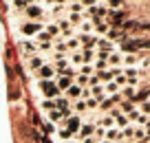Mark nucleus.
I'll use <instances>...</instances> for the list:
<instances>
[{
  "mask_svg": "<svg viewBox=\"0 0 150 143\" xmlns=\"http://www.w3.org/2000/svg\"><path fill=\"white\" fill-rule=\"evenodd\" d=\"M40 90H42L44 99H55L62 95V90L57 88L55 79H40Z\"/></svg>",
  "mask_w": 150,
  "mask_h": 143,
  "instance_id": "1",
  "label": "nucleus"
},
{
  "mask_svg": "<svg viewBox=\"0 0 150 143\" xmlns=\"http://www.w3.org/2000/svg\"><path fill=\"white\" fill-rule=\"evenodd\" d=\"M82 123H84V121H82V115H75V112H73V115L66 117V119L62 121L60 125H62V128H66V130H71L73 134H77V130H80Z\"/></svg>",
  "mask_w": 150,
  "mask_h": 143,
  "instance_id": "2",
  "label": "nucleus"
},
{
  "mask_svg": "<svg viewBox=\"0 0 150 143\" xmlns=\"http://www.w3.org/2000/svg\"><path fill=\"white\" fill-rule=\"evenodd\" d=\"M20 31H22L24 35H29V37H35L40 31H44V24H42V22H35V20H33V22L22 24V29H20Z\"/></svg>",
  "mask_w": 150,
  "mask_h": 143,
  "instance_id": "3",
  "label": "nucleus"
},
{
  "mask_svg": "<svg viewBox=\"0 0 150 143\" xmlns=\"http://www.w3.org/2000/svg\"><path fill=\"white\" fill-rule=\"evenodd\" d=\"M82 90H84V88H82V86H77V84L73 82V84H71V86L66 88L64 92H62V95H64L66 99H71V101H75V99H82Z\"/></svg>",
  "mask_w": 150,
  "mask_h": 143,
  "instance_id": "4",
  "label": "nucleus"
},
{
  "mask_svg": "<svg viewBox=\"0 0 150 143\" xmlns=\"http://www.w3.org/2000/svg\"><path fill=\"white\" fill-rule=\"evenodd\" d=\"M95 134V123L93 121H88V123H82L80 125V130H77V134H75V139H86V137H93Z\"/></svg>",
  "mask_w": 150,
  "mask_h": 143,
  "instance_id": "5",
  "label": "nucleus"
},
{
  "mask_svg": "<svg viewBox=\"0 0 150 143\" xmlns=\"http://www.w3.org/2000/svg\"><path fill=\"white\" fill-rule=\"evenodd\" d=\"M95 51H104V53H115V42L108 37H97V46Z\"/></svg>",
  "mask_w": 150,
  "mask_h": 143,
  "instance_id": "6",
  "label": "nucleus"
},
{
  "mask_svg": "<svg viewBox=\"0 0 150 143\" xmlns=\"http://www.w3.org/2000/svg\"><path fill=\"white\" fill-rule=\"evenodd\" d=\"M20 51H22L27 57L35 55V53H38V44H35V40H33V42H31V40H22V42H20Z\"/></svg>",
  "mask_w": 150,
  "mask_h": 143,
  "instance_id": "7",
  "label": "nucleus"
},
{
  "mask_svg": "<svg viewBox=\"0 0 150 143\" xmlns=\"http://www.w3.org/2000/svg\"><path fill=\"white\" fill-rule=\"evenodd\" d=\"M119 95H122V99L124 101H135L137 99V88L135 86H124V88H119Z\"/></svg>",
  "mask_w": 150,
  "mask_h": 143,
  "instance_id": "8",
  "label": "nucleus"
},
{
  "mask_svg": "<svg viewBox=\"0 0 150 143\" xmlns=\"http://www.w3.org/2000/svg\"><path fill=\"white\" fill-rule=\"evenodd\" d=\"M77 40H80V46H84V49H93L95 51V46H97V35H86V33H82Z\"/></svg>",
  "mask_w": 150,
  "mask_h": 143,
  "instance_id": "9",
  "label": "nucleus"
},
{
  "mask_svg": "<svg viewBox=\"0 0 150 143\" xmlns=\"http://www.w3.org/2000/svg\"><path fill=\"white\" fill-rule=\"evenodd\" d=\"M35 73H38V77H40V79H55V68H53V64H44L42 66V68H40V70H35Z\"/></svg>",
  "mask_w": 150,
  "mask_h": 143,
  "instance_id": "10",
  "label": "nucleus"
},
{
  "mask_svg": "<svg viewBox=\"0 0 150 143\" xmlns=\"http://www.w3.org/2000/svg\"><path fill=\"white\" fill-rule=\"evenodd\" d=\"M27 60H29V68H31L33 73H35V70H40V68H42L44 64H47V62H44V57L40 55V53H35V55L27 57Z\"/></svg>",
  "mask_w": 150,
  "mask_h": 143,
  "instance_id": "11",
  "label": "nucleus"
},
{
  "mask_svg": "<svg viewBox=\"0 0 150 143\" xmlns=\"http://www.w3.org/2000/svg\"><path fill=\"white\" fill-rule=\"evenodd\" d=\"M106 64H108V68H117V66H124V55L122 53H110L108 55V60H106Z\"/></svg>",
  "mask_w": 150,
  "mask_h": 143,
  "instance_id": "12",
  "label": "nucleus"
},
{
  "mask_svg": "<svg viewBox=\"0 0 150 143\" xmlns=\"http://www.w3.org/2000/svg\"><path fill=\"white\" fill-rule=\"evenodd\" d=\"M88 90H91V97H93V99H97L99 104H102L104 99H106V90H104V84H99V86H91Z\"/></svg>",
  "mask_w": 150,
  "mask_h": 143,
  "instance_id": "13",
  "label": "nucleus"
},
{
  "mask_svg": "<svg viewBox=\"0 0 150 143\" xmlns=\"http://www.w3.org/2000/svg\"><path fill=\"white\" fill-rule=\"evenodd\" d=\"M42 13H44V11H42V7H40V5H29L27 7V15L31 20H35V22L42 18Z\"/></svg>",
  "mask_w": 150,
  "mask_h": 143,
  "instance_id": "14",
  "label": "nucleus"
},
{
  "mask_svg": "<svg viewBox=\"0 0 150 143\" xmlns=\"http://www.w3.org/2000/svg\"><path fill=\"white\" fill-rule=\"evenodd\" d=\"M144 139H150V132L144 128V125H135V134H132V141H144Z\"/></svg>",
  "mask_w": 150,
  "mask_h": 143,
  "instance_id": "15",
  "label": "nucleus"
},
{
  "mask_svg": "<svg viewBox=\"0 0 150 143\" xmlns=\"http://www.w3.org/2000/svg\"><path fill=\"white\" fill-rule=\"evenodd\" d=\"M104 139H106V141H124L122 139V130L119 128H110V130H106V134H104Z\"/></svg>",
  "mask_w": 150,
  "mask_h": 143,
  "instance_id": "16",
  "label": "nucleus"
},
{
  "mask_svg": "<svg viewBox=\"0 0 150 143\" xmlns=\"http://www.w3.org/2000/svg\"><path fill=\"white\" fill-rule=\"evenodd\" d=\"M55 84H57V88H60V90L64 92L66 88H69L71 84H73V79H71V77H66V75H55Z\"/></svg>",
  "mask_w": 150,
  "mask_h": 143,
  "instance_id": "17",
  "label": "nucleus"
},
{
  "mask_svg": "<svg viewBox=\"0 0 150 143\" xmlns=\"http://www.w3.org/2000/svg\"><path fill=\"white\" fill-rule=\"evenodd\" d=\"M95 123L99 125V128H104V130H110V128H115V119H112L110 115H104L99 121H95Z\"/></svg>",
  "mask_w": 150,
  "mask_h": 143,
  "instance_id": "18",
  "label": "nucleus"
},
{
  "mask_svg": "<svg viewBox=\"0 0 150 143\" xmlns=\"http://www.w3.org/2000/svg\"><path fill=\"white\" fill-rule=\"evenodd\" d=\"M47 117H49V121L51 123H60V121H64V115H62V110H57V108H53L51 112H47Z\"/></svg>",
  "mask_w": 150,
  "mask_h": 143,
  "instance_id": "19",
  "label": "nucleus"
},
{
  "mask_svg": "<svg viewBox=\"0 0 150 143\" xmlns=\"http://www.w3.org/2000/svg\"><path fill=\"white\" fill-rule=\"evenodd\" d=\"M71 108H73V112H75V115H82V112H86V110H88V108H86V99H75Z\"/></svg>",
  "mask_w": 150,
  "mask_h": 143,
  "instance_id": "20",
  "label": "nucleus"
},
{
  "mask_svg": "<svg viewBox=\"0 0 150 143\" xmlns=\"http://www.w3.org/2000/svg\"><path fill=\"white\" fill-rule=\"evenodd\" d=\"M44 31H47L49 35L53 37V40H57V37H60V27H57V22H53V24H47V27H44Z\"/></svg>",
  "mask_w": 150,
  "mask_h": 143,
  "instance_id": "21",
  "label": "nucleus"
},
{
  "mask_svg": "<svg viewBox=\"0 0 150 143\" xmlns=\"http://www.w3.org/2000/svg\"><path fill=\"white\" fill-rule=\"evenodd\" d=\"M104 90H106V97H110V95H117L119 92V86L115 82H106L104 84Z\"/></svg>",
  "mask_w": 150,
  "mask_h": 143,
  "instance_id": "22",
  "label": "nucleus"
},
{
  "mask_svg": "<svg viewBox=\"0 0 150 143\" xmlns=\"http://www.w3.org/2000/svg\"><path fill=\"white\" fill-rule=\"evenodd\" d=\"M106 35H108V40H122V37H124V31H122V29H115V27H110Z\"/></svg>",
  "mask_w": 150,
  "mask_h": 143,
  "instance_id": "23",
  "label": "nucleus"
},
{
  "mask_svg": "<svg viewBox=\"0 0 150 143\" xmlns=\"http://www.w3.org/2000/svg\"><path fill=\"white\" fill-rule=\"evenodd\" d=\"M80 31L86 33V35H91V33L95 31V29H93V22H91V20H82V22H80Z\"/></svg>",
  "mask_w": 150,
  "mask_h": 143,
  "instance_id": "24",
  "label": "nucleus"
},
{
  "mask_svg": "<svg viewBox=\"0 0 150 143\" xmlns=\"http://www.w3.org/2000/svg\"><path fill=\"white\" fill-rule=\"evenodd\" d=\"M75 84H77V86H82V88H88V75H75V79H73Z\"/></svg>",
  "mask_w": 150,
  "mask_h": 143,
  "instance_id": "25",
  "label": "nucleus"
},
{
  "mask_svg": "<svg viewBox=\"0 0 150 143\" xmlns=\"http://www.w3.org/2000/svg\"><path fill=\"white\" fill-rule=\"evenodd\" d=\"M66 46H69V53H75L80 49V40H77V37H69V40H66Z\"/></svg>",
  "mask_w": 150,
  "mask_h": 143,
  "instance_id": "26",
  "label": "nucleus"
},
{
  "mask_svg": "<svg viewBox=\"0 0 150 143\" xmlns=\"http://www.w3.org/2000/svg\"><path fill=\"white\" fill-rule=\"evenodd\" d=\"M132 134H135V123L126 125V128L122 130V139H124V141H126V139H132Z\"/></svg>",
  "mask_w": 150,
  "mask_h": 143,
  "instance_id": "27",
  "label": "nucleus"
},
{
  "mask_svg": "<svg viewBox=\"0 0 150 143\" xmlns=\"http://www.w3.org/2000/svg\"><path fill=\"white\" fill-rule=\"evenodd\" d=\"M137 62H139V60H137L135 53H128V55H124V64H126V68H128V66H135Z\"/></svg>",
  "mask_w": 150,
  "mask_h": 143,
  "instance_id": "28",
  "label": "nucleus"
},
{
  "mask_svg": "<svg viewBox=\"0 0 150 143\" xmlns=\"http://www.w3.org/2000/svg\"><path fill=\"white\" fill-rule=\"evenodd\" d=\"M82 20H86L84 13H71V15H69V22H71V24H80Z\"/></svg>",
  "mask_w": 150,
  "mask_h": 143,
  "instance_id": "29",
  "label": "nucleus"
},
{
  "mask_svg": "<svg viewBox=\"0 0 150 143\" xmlns=\"http://www.w3.org/2000/svg\"><path fill=\"white\" fill-rule=\"evenodd\" d=\"M53 108H55V101H53V99H44L42 101V110L44 112H51Z\"/></svg>",
  "mask_w": 150,
  "mask_h": 143,
  "instance_id": "30",
  "label": "nucleus"
},
{
  "mask_svg": "<svg viewBox=\"0 0 150 143\" xmlns=\"http://www.w3.org/2000/svg\"><path fill=\"white\" fill-rule=\"evenodd\" d=\"M71 13H84L82 2H71Z\"/></svg>",
  "mask_w": 150,
  "mask_h": 143,
  "instance_id": "31",
  "label": "nucleus"
},
{
  "mask_svg": "<svg viewBox=\"0 0 150 143\" xmlns=\"http://www.w3.org/2000/svg\"><path fill=\"white\" fill-rule=\"evenodd\" d=\"M97 106H99V101H97V99H93V97H88V99H86V108H88V110H97Z\"/></svg>",
  "mask_w": 150,
  "mask_h": 143,
  "instance_id": "32",
  "label": "nucleus"
},
{
  "mask_svg": "<svg viewBox=\"0 0 150 143\" xmlns=\"http://www.w3.org/2000/svg\"><path fill=\"white\" fill-rule=\"evenodd\" d=\"M13 7H16V9H27V0H13Z\"/></svg>",
  "mask_w": 150,
  "mask_h": 143,
  "instance_id": "33",
  "label": "nucleus"
},
{
  "mask_svg": "<svg viewBox=\"0 0 150 143\" xmlns=\"http://www.w3.org/2000/svg\"><path fill=\"white\" fill-rule=\"evenodd\" d=\"M82 2V7H86V9H88V7H95V2H97V0H80Z\"/></svg>",
  "mask_w": 150,
  "mask_h": 143,
  "instance_id": "34",
  "label": "nucleus"
},
{
  "mask_svg": "<svg viewBox=\"0 0 150 143\" xmlns=\"http://www.w3.org/2000/svg\"><path fill=\"white\" fill-rule=\"evenodd\" d=\"M80 143H99V141H97L95 137H86V139H82Z\"/></svg>",
  "mask_w": 150,
  "mask_h": 143,
  "instance_id": "35",
  "label": "nucleus"
},
{
  "mask_svg": "<svg viewBox=\"0 0 150 143\" xmlns=\"http://www.w3.org/2000/svg\"><path fill=\"white\" fill-rule=\"evenodd\" d=\"M119 5H122L119 0H110V7H119Z\"/></svg>",
  "mask_w": 150,
  "mask_h": 143,
  "instance_id": "36",
  "label": "nucleus"
},
{
  "mask_svg": "<svg viewBox=\"0 0 150 143\" xmlns=\"http://www.w3.org/2000/svg\"><path fill=\"white\" fill-rule=\"evenodd\" d=\"M53 2H55V5H60V7H62V5H64V2H66V0H53Z\"/></svg>",
  "mask_w": 150,
  "mask_h": 143,
  "instance_id": "37",
  "label": "nucleus"
},
{
  "mask_svg": "<svg viewBox=\"0 0 150 143\" xmlns=\"http://www.w3.org/2000/svg\"><path fill=\"white\" fill-rule=\"evenodd\" d=\"M33 2H35V0H27V5H33ZM38 2H40V0H38Z\"/></svg>",
  "mask_w": 150,
  "mask_h": 143,
  "instance_id": "38",
  "label": "nucleus"
},
{
  "mask_svg": "<svg viewBox=\"0 0 150 143\" xmlns=\"http://www.w3.org/2000/svg\"><path fill=\"white\" fill-rule=\"evenodd\" d=\"M115 143H126V141H115Z\"/></svg>",
  "mask_w": 150,
  "mask_h": 143,
  "instance_id": "39",
  "label": "nucleus"
},
{
  "mask_svg": "<svg viewBox=\"0 0 150 143\" xmlns=\"http://www.w3.org/2000/svg\"><path fill=\"white\" fill-rule=\"evenodd\" d=\"M66 143H77V141H66Z\"/></svg>",
  "mask_w": 150,
  "mask_h": 143,
  "instance_id": "40",
  "label": "nucleus"
}]
</instances>
